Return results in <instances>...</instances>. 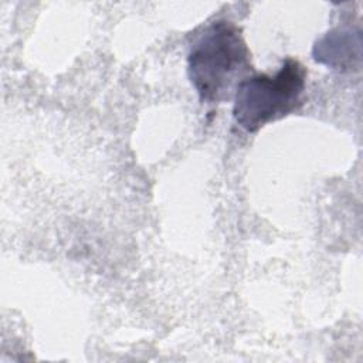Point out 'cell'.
<instances>
[{"instance_id":"cell-2","label":"cell","mask_w":363,"mask_h":363,"mask_svg":"<svg viewBox=\"0 0 363 363\" xmlns=\"http://www.w3.org/2000/svg\"><path fill=\"white\" fill-rule=\"evenodd\" d=\"M305 79L306 68L294 58H286L274 77L248 75L234 92L235 122L247 132H255L265 123L299 109Z\"/></svg>"},{"instance_id":"cell-1","label":"cell","mask_w":363,"mask_h":363,"mask_svg":"<svg viewBox=\"0 0 363 363\" xmlns=\"http://www.w3.org/2000/svg\"><path fill=\"white\" fill-rule=\"evenodd\" d=\"M189 77L200 101L218 104L234 96L250 75L251 54L234 23L216 20L197 34L189 51Z\"/></svg>"}]
</instances>
